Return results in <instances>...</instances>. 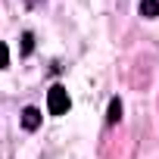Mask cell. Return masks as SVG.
Returning <instances> with one entry per match:
<instances>
[{"instance_id":"1","label":"cell","mask_w":159,"mask_h":159,"mask_svg":"<svg viewBox=\"0 0 159 159\" xmlns=\"http://www.w3.org/2000/svg\"><path fill=\"white\" fill-rule=\"evenodd\" d=\"M69 106H72L69 91H66L62 84H53V88L47 91V109H50V116H66Z\"/></svg>"},{"instance_id":"2","label":"cell","mask_w":159,"mask_h":159,"mask_svg":"<svg viewBox=\"0 0 159 159\" xmlns=\"http://www.w3.org/2000/svg\"><path fill=\"white\" fill-rule=\"evenodd\" d=\"M41 119H44L41 109H38V106H28V109L22 112V128H25V131H34V128L41 125Z\"/></svg>"},{"instance_id":"3","label":"cell","mask_w":159,"mask_h":159,"mask_svg":"<svg viewBox=\"0 0 159 159\" xmlns=\"http://www.w3.org/2000/svg\"><path fill=\"white\" fill-rule=\"evenodd\" d=\"M119 119H122V100H119V97H112V100H109L106 122H109V125H119Z\"/></svg>"},{"instance_id":"4","label":"cell","mask_w":159,"mask_h":159,"mask_svg":"<svg viewBox=\"0 0 159 159\" xmlns=\"http://www.w3.org/2000/svg\"><path fill=\"white\" fill-rule=\"evenodd\" d=\"M140 16L143 19H156L159 16V0H140Z\"/></svg>"},{"instance_id":"5","label":"cell","mask_w":159,"mask_h":159,"mask_svg":"<svg viewBox=\"0 0 159 159\" xmlns=\"http://www.w3.org/2000/svg\"><path fill=\"white\" fill-rule=\"evenodd\" d=\"M31 50H34V34H31V31H25V34H22V53L28 56Z\"/></svg>"},{"instance_id":"6","label":"cell","mask_w":159,"mask_h":159,"mask_svg":"<svg viewBox=\"0 0 159 159\" xmlns=\"http://www.w3.org/2000/svg\"><path fill=\"white\" fill-rule=\"evenodd\" d=\"M10 66V50H7V44L0 41V69H7Z\"/></svg>"},{"instance_id":"7","label":"cell","mask_w":159,"mask_h":159,"mask_svg":"<svg viewBox=\"0 0 159 159\" xmlns=\"http://www.w3.org/2000/svg\"><path fill=\"white\" fill-rule=\"evenodd\" d=\"M25 3H28V7H38V3H41V0H25Z\"/></svg>"}]
</instances>
